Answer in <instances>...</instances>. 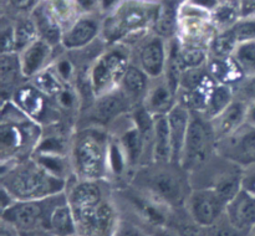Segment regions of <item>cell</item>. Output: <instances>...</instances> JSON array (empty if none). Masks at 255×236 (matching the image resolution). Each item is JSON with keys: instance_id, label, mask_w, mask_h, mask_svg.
<instances>
[{"instance_id": "3", "label": "cell", "mask_w": 255, "mask_h": 236, "mask_svg": "<svg viewBox=\"0 0 255 236\" xmlns=\"http://www.w3.org/2000/svg\"><path fill=\"white\" fill-rule=\"evenodd\" d=\"M67 181L37 163L32 157L1 164L0 186L15 200H40L66 190Z\"/></svg>"}, {"instance_id": "8", "label": "cell", "mask_w": 255, "mask_h": 236, "mask_svg": "<svg viewBox=\"0 0 255 236\" xmlns=\"http://www.w3.org/2000/svg\"><path fill=\"white\" fill-rule=\"evenodd\" d=\"M216 153L217 136L211 119L203 113L191 112V123L182 152L181 165L192 173Z\"/></svg>"}, {"instance_id": "39", "label": "cell", "mask_w": 255, "mask_h": 236, "mask_svg": "<svg viewBox=\"0 0 255 236\" xmlns=\"http://www.w3.org/2000/svg\"><path fill=\"white\" fill-rule=\"evenodd\" d=\"M1 24V52H16L15 49V35H14V20L2 16Z\"/></svg>"}, {"instance_id": "21", "label": "cell", "mask_w": 255, "mask_h": 236, "mask_svg": "<svg viewBox=\"0 0 255 236\" xmlns=\"http://www.w3.org/2000/svg\"><path fill=\"white\" fill-rule=\"evenodd\" d=\"M166 116L172 143V161L181 164L182 152L191 123V111L178 102Z\"/></svg>"}, {"instance_id": "12", "label": "cell", "mask_w": 255, "mask_h": 236, "mask_svg": "<svg viewBox=\"0 0 255 236\" xmlns=\"http://www.w3.org/2000/svg\"><path fill=\"white\" fill-rule=\"evenodd\" d=\"M50 198L51 196L40 200H16L1 210V221L15 226L20 233L46 231Z\"/></svg>"}, {"instance_id": "49", "label": "cell", "mask_w": 255, "mask_h": 236, "mask_svg": "<svg viewBox=\"0 0 255 236\" xmlns=\"http://www.w3.org/2000/svg\"><path fill=\"white\" fill-rule=\"evenodd\" d=\"M21 236H54L50 233L44 230H36V231H29V233H21Z\"/></svg>"}, {"instance_id": "33", "label": "cell", "mask_w": 255, "mask_h": 236, "mask_svg": "<svg viewBox=\"0 0 255 236\" xmlns=\"http://www.w3.org/2000/svg\"><path fill=\"white\" fill-rule=\"evenodd\" d=\"M46 1L50 10L64 27V30L80 16L76 5H75V0H46Z\"/></svg>"}, {"instance_id": "15", "label": "cell", "mask_w": 255, "mask_h": 236, "mask_svg": "<svg viewBox=\"0 0 255 236\" xmlns=\"http://www.w3.org/2000/svg\"><path fill=\"white\" fill-rule=\"evenodd\" d=\"M217 153L247 168L255 164V127L246 122L231 136L217 142Z\"/></svg>"}, {"instance_id": "46", "label": "cell", "mask_w": 255, "mask_h": 236, "mask_svg": "<svg viewBox=\"0 0 255 236\" xmlns=\"http://www.w3.org/2000/svg\"><path fill=\"white\" fill-rule=\"evenodd\" d=\"M242 16L255 14V0H241Z\"/></svg>"}, {"instance_id": "17", "label": "cell", "mask_w": 255, "mask_h": 236, "mask_svg": "<svg viewBox=\"0 0 255 236\" xmlns=\"http://www.w3.org/2000/svg\"><path fill=\"white\" fill-rule=\"evenodd\" d=\"M59 47L52 46L46 40L37 37L26 49L19 52L21 71L25 79L29 81L40 72L49 69L59 54Z\"/></svg>"}, {"instance_id": "24", "label": "cell", "mask_w": 255, "mask_h": 236, "mask_svg": "<svg viewBox=\"0 0 255 236\" xmlns=\"http://www.w3.org/2000/svg\"><path fill=\"white\" fill-rule=\"evenodd\" d=\"M149 82H151V77L132 62L127 69L126 74L122 77L119 87L134 108V107L141 106L143 102Z\"/></svg>"}, {"instance_id": "7", "label": "cell", "mask_w": 255, "mask_h": 236, "mask_svg": "<svg viewBox=\"0 0 255 236\" xmlns=\"http://www.w3.org/2000/svg\"><path fill=\"white\" fill-rule=\"evenodd\" d=\"M192 188H207L217 191L228 205L242 190L243 168L224 157L214 154L199 168L189 173Z\"/></svg>"}, {"instance_id": "20", "label": "cell", "mask_w": 255, "mask_h": 236, "mask_svg": "<svg viewBox=\"0 0 255 236\" xmlns=\"http://www.w3.org/2000/svg\"><path fill=\"white\" fill-rule=\"evenodd\" d=\"M224 216L239 231L251 233L255 228V194L242 189L228 203Z\"/></svg>"}, {"instance_id": "40", "label": "cell", "mask_w": 255, "mask_h": 236, "mask_svg": "<svg viewBox=\"0 0 255 236\" xmlns=\"http://www.w3.org/2000/svg\"><path fill=\"white\" fill-rule=\"evenodd\" d=\"M208 229L212 231L211 236H248V234L242 233L238 229L234 228V226L227 220L226 216H223L216 225H213L212 228Z\"/></svg>"}, {"instance_id": "14", "label": "cell", "mask_w": 255, "mask_h": 236, "mask_svg": "<svg viewBox=\"0 0 255 236\" xmlns=\"http://www.w3.org/2000/svg\"><path fill=\"white\" fill-rule=\"evenodd\" d=\"M227 201L217 191L207 188L192 189L184 209L192 220L204 229L216 225L226 214Z\"/></svg>"}, {"instance_id": "27", "label": "cell", "mask_w": 255, "mask_h": 236, "mask_svg": "<svg viewBox=\"0 0 255 236\" xmlns=\"http://www.w3.org/2000/svg\"><path fill=\"white\" fill-rule=\"evenodd\" d=\"M178 6L168 0H159V9L157 12L152 32L166 40H172L178 35L179 14Z\"/></svg>"}, {"instance_id": "6", "label": "cell", "mask_w": 255, "mask_h": 236, "mask_svg": "<svg viewBox=\"0 0 255 236\" xmlns=\"http://www.w3.org/2000/svg\"><path fill=\"white\" fill-rule=\"evenodd\" d=\"M131 64V47L125 44L107 45L87 70V81L94 97L117 88Z\"/></svg>"}, {"instance_id": "11", "label": "cell", "mask_w": 255, "mask_h": 236, "mask_svg": "<svg viewBox=\"0 0 255 236\" xmlns=\"http://www.w3.org/2000/svg\"><path fill=\"white\" fill-rule=\"evenodd\" d=\"M80 236H114L121 216L114 193L97 206L74 213Z\"/></svg>"}, {"instance_id": "48", "label": "cell", "mask_w": 255, "mask_h": 236, "mask_svg": "<svg viewBox=\"0 0 255 236\" xmlns=\"http://www.w3.org/2000/svg\"><path fill=\"white\" fill-rule=\"evenodd\" d=\"M246 122L251 126L255 127V102L248 103V108H247V119Z\"/></svg>"}, {"instance_id": "5", "label": "cell", "mask_w": 255, "mask_h": 236, "mask_svg": "<svg viewBox=\"0 0 255 236\" xmlns=\"http://www.w3.org/2000/svg\"><path fill=\"white\" fill-rule=\"evenodd\" d=\"M44 127L20 111L11 101H2L0 122L1 164L29 158L39 146Z\"/></svg>"}, {"instance_id": "31", "label": "cell", "mask_w": 255, "mask_h": 236, "mask_svg": "<svg viewBox=\"0 0 255 236\" xmlns=\"http://www.w3.org/2000/svg\"><path fill=\"white\" fill-rule=\"evenodd\" d=\"M14 20V35H15V49L16 52H21L30 44L39 37L36 25L32 16H21Z\"/></svg>"}, {"instance_id": "2", "label": "cell", "mask_w": 255, "mask_h": 236, "mask_svg": "<svg viewBox=\"0 0 255 236\" xmlns=\"http://www.w3.org/2000/svg\"><path fill=\"white\" fill-rule=\"evenodd\" d=\"M159 0H124L102 20L101 37L106 45L133 47L152 31Z\"/></svg>"}, {"instance_id": "34", "label": "cell", "mask_w": 255, "mask_h": 236, "mask_svg": "<svg viewBox=\"0 0 255 236\" xmlns=\"http://www.w3.org/2000/svg\"><path fill=\"white\" fill-rule=\"evenodd\" d=\"M232 56L243 70L246 76L255 74V41L238 44Z\"/></svg>"}, {"instance_id": "50", "label": "cell", "mask_w": 255, "mask_h": 236, "mask_svg": "<svg viewBox=\"0 0 255 236\" xmlns=\"http://www.w3.org/2000/svg\"><path fill=\"white\" fill-rule=\"evenodd\" d=\"M248 236H255V228L253 229V230H252V231H251V233H249V234H248Z\"/></svg>"}, {"instance_id": "9", "label": "cell", "mask_w": 255, "mask_h": 236, "mask_svg": "<svg viewBox=\"0 0 255 236\" xmlns=\"http://www.w3.org/2000/svg\"><path fill=\"white\" fill-rule=\"evenodd\" d=\"M133 109L120 87L111 92L95 97L84 107L77 118L76 126H99L109 129L116 119Z\"/></svg>"}, {"instance_id": "25", "label": "cell", "mask_w": 255, "mask_h": 236, "mask_svg": "<svg viewBox=\"0 0 255 236\" xmlns=\"http://www.w3.org/2000/svg\"><path fill=\"white\" fill-rule=\"evenodd\" d=\"M31 16L36 25L39 37L46 40L52 46H60L62 34H64V27L52 14L46 0H42L41 4L31 14Z\"/></svg>"}, {"instance_id": "29", "label": "cell", "mask_w": 255, "mask_h": 236, "mask_svg": "<svg viewBox=\"0 0 255 236\" xmlns=\"http://www.w3.org/2000/svg\"><path fill=\"white\" fill-rule=\"evenodd\" d=\"M242 17L241 0H221L211 15V21L218 31L231 29Z\"/></svg>"}, {"instance_id": "28", "label": "cell", "mask_w": 255, "mask_h": 236, "mask_svg": "<svg viewBox=\"0 0 255 236\" xmlns=\"http://www.w3.org/2000/svg\"><path fill=\"white\" fill-rule=\"evenodd\" d=\"M153 161H172V143L167 116H154L153 126Z\"/></svg>"}, {"instance_id": "41", "label": "cell", "mask_w": 255, "mask_h": 236, "mask_svg": "<svg viewBox=\"0 0 255 236\" xmlns=\"http://www.w3.org/2000/svg\"><path fill=\"white\" fill-rule=\"evenodd\" d=\"M101 0H75V5L80 15L101 14L100 12Z\"/></svg>"}, {"instance_id": "1", "label": "cell", "mask_w": 255, "mask_h": 236, "mask_svg": "<svg viewBox=\"0 0 255 236\" xmlns=\"http://www.w3.org/2000/svg\"><path fill=\"white\" fill-rule=\"evenodd\" d=\"M129 184L171 209L183 208L193 189L188 171L173 161L138 166Z\"/></svg>"}, {"instance_id": "32", "label": "cell", "mask_w": 255, "mask_h": 236, "mask_svg": "<svg viewBox=\"0 0 255 236\" xmlns=\"http://www.w3.org/2000/svg\"><path fill=\"white\" fill-rule=\"evenodd\" d=\"M237 46H238V41L233 31L231 29L221 30V31H217V34L212 39L208 51L211 56L229 57L233 55Z\"/></svg>"}, {"instance_id": "30", "label": "cell", "mask_w": 255, "mask_h": 236, "mask_svg": "<svg viewBox=\"0 0 255 236\" xmlns=\"http://www.w3.org/2000/svg\"><path fill=\"white\" fill-rule=\"evenodd\" d=\"M234 99L233 87L228 84L216 83L209 93L204 116L212 119L227 108Z\"/></svg>"}, {"instance_id": "13", "label": "cell", "mask_w": 255, "mask_h": 236, "mask_svg": "<svg viewBox=\"0 0 255 236\" xmlns=\"http://www.w3.org/2000/svg\"><path fill=\"white\" fill-rule=\"evenodd\" d=\"M132 49V62L151 79L164 75L169 55V41L149 32Z\"/></svg>"}, {"instance_id": "42", "label": "cell", "mask_w": 255, "mask_h": 236, "mask_svg": "<svg viewBox=\"0 0 255 236\" xmlns=\"http://www.w3.org/2000/svg\"><path fill=\"white\" fill-rule=\"evenodd\" d=\"M242 189L252 194H255V164L243 168Z\"/></svg>"}, {"instance_id": "36", "label": "cell", "mask_w": 255, "mask_h": 236, "mask_svg": "<svg viewBox=\"0 0 255 236\" xmlns=\"http://www.w3.org/2000/svg\"><path fill=\"white\" fill-rule=\"evenodd\" d=\"M238 44L247 41H255V14L242 16L231 27Z\"/></svg>"}, {"instance_id": "23", "label": "cell", "mask_w": 255, "mask_h": 236, "mask_svg": "<svg viewBox=\"0 0 255 236\" xmlns=\"http://www.w3.org/2000/svg\"><path fill=\"white\" fill-rule=\"evenodd\" d=\"M27 81L21 71L17 52H1L0 55V88L2 101L11 98L15 89Z\"/></svg>"}, {"instance_id": "38", "label": "cell", "mask_w": 255, "mask_h": 236, "mask_svg": "<svg viewBox=\"0 0 255 236\" xmlns=\"http://www.w3.org/2000/svg\"><path fill=\"white\" fill-rule=\"evenodd\" d=\"M114 236H152V234L134 221L121 218Z\"/></svg>"}, {"instance_id": "26", "label": "cell", "mask_w": 255, "mask_h": 236, "mask_svg": "<svg viewBox=\"0 0 255 236\" xmlns=\"http://www.w3.org/2000/svg\"><path fill=\"white\" fill-rule=\"evenodd\" d=\"M206 67L217 83L233 87L246 77V74L239 67L233 56L216 57L209 55Z\"/></svg>"}, {"instance_id": "37", "label": "cell", "mask_w": 255, "mask_h": 236, "mask_svg": "<svg viewBox=\"0 0 255 236\" xmlns=\"http://www.w3.org/2000/svg\"><path fill=\"white\" fill-rule=\"evenodd\" d=\"M234 98L241 99L246 103L255 102V74L248 75L241 82L233 86Z\"/></svg>"}, {"instance_id": "16", "label": "cell", "mask_w": 255, "mask_h": 236, "mask_svg": "<svg viewBox=\"0 0 255 236\" xmlns=\"http://www.w3.org/2000/svg\"><path fill=\"white\" fill-rule=\"evenodd\" d=\"M102 20L104 16L101 14L80 15L64 30L60 46L69 52L80 51L89 47L101 39Z\"/></svg>"}, {"instance_id": "4", "label": "cell", "mask_w": 255, "mask_h": 236, "mask_svg": "<svg viewBox=\"0 0 255 236\" xmlns=\"http://www.w3.org/2000/svg\"><path fill=\"white\" fill-rule=\"evenodd\" d=\"M110 132L99 126H76L72 133L70 160L79 179L109 180Z\"/></svg>"}, {"instance_id": "10", "label": "cell", "mask_w": 255, "mask_h": 236, "mask_svg": "<svg viewBox=\"0 0 255 236\" xmlns=\"http://www.w3.org/2000/svg\"><path fill=\"white\" fill-rule=\"evenodd\" d=\"M10 101L26 116L39 122L42 127L64 122L52 98L40 91L31 81H25L20 84L11 94Z\"/></svg>"}, {"instance_id": "45", "label": "cell", "mask_w": 255, "mask_h": 236, "mask_svg": "<svg viewBox=\"0 0 255 236\" xmlns=\"http://www.w3.org/2000/svg\"><path fill=\"white\" fill-rule=\"evenodd\" d=\"M0 236H21V233L15 226L1 221L0 224Z\"/></svg>"}, {"instance_id": "18", "label": "cell", "mask_w": 255, "mask_h": 236, "mask_svg": "<svg viewBox=\"0 0 255 236\" xmlns=\"http://www.w3.org/2000/svg\"><path fill=\"white\" fill-rule=\"evenodd\" d=\"M46 231L54 236H76L77 225L74 211L65 191L50 198Z\"/></svg>"}, {"instance_id": "51", "label": "cell", "mask_w": 255, "mask_h": 236, "mask_svg": "<svg viewBox=\"0 0 255 236\" xmlns=\"http://www.w3.org/2000/svg\"><path fill=\"white\" fill-rule=\"evenodd\" d=\"M76 236H80V235H76Z\"/></svg>"}, {"instance_id": "35", "label": "cell", "mask_w": 255, "mask_h": 236, "mask_svg": "<svg viewBox=\"0 0 255 236\" xmlns=\"http://www.w3.org/2000/svg\"><path fill=\"white\" fill-rule=\"evenodd\" d=\"M5 7L4 16L17 19L21 16H30L42 2V0H2Z\"/></svg>"}, {"instance_id": "43", "label": "cell", "mask_w": 255, "mask_h": 236, "mask_svg": "<svg viewBox=\"0 0 255 236\" xmlns=\"http://www.w3.org/2000/svg\"><path fill=\"white\" fill-rule=\"evenodd\" d=\"M182 1L188 2L192 6L198 7V9L203 10V11L212 15V12H213V10L218 6L221 0H182Z\"/></svg>"}, {"instance_id": "44", "label": "cell", "mask_w": 255, "mask_h": 236, "mask_svg": "<svg viewBox=\"0 0 255 236\" xmlns=\"http://www.w3.org/2000/svg\"><path fill=\"white\" fill-rule=\"evenodd\" d=\"M124 0H101L100 2V12H101L102 16L107 15L109 12H111L115 7L119 6Z\"/></svg>"}, {"instance_id": "47", "label": "cell", "mask_w": 255, "mask_h": 236, "mask_svg": "<svg viewBox=\"0 0 255 236\" xmlns=\"http://www.w3.org/2000/svg\"><path fill=\"white\" fill-rule=\"evenodd\" d=\"M152 236H179L173 229H171L169 226H162V228L154 229L153 231H151Z\"/></svg>"}, {"instance_id": "19", "label": "cell", "mask_w": 255, "mask_h": 236, "mask_svg": "<svg viewBox=\"0 0 255 236\" xmlns=\"http://www.w3.org/2000/svg\"><path fill=\"white\" fill-rule=\"evenodd\" d=\"M178 103V91L164 75L151 79L142 106L152 116H166Z\"/></svg>"}, {"instance_id": "22", "label": "cell", "mask_w": 255, "mask_h": 236, "mask_svg": "<svg viewBox=\"0 0 255 236\" xmlns=\"http://www.w3.org/2000/svg\"><path fill=\"white\" fill-rule=\"evenodd\" d=\"M247 108H248V103L234 98L233 102L224 111L211 119L214 133L217 136V142L231 136L246 123Z\"/></svg>"}]
</instances>
